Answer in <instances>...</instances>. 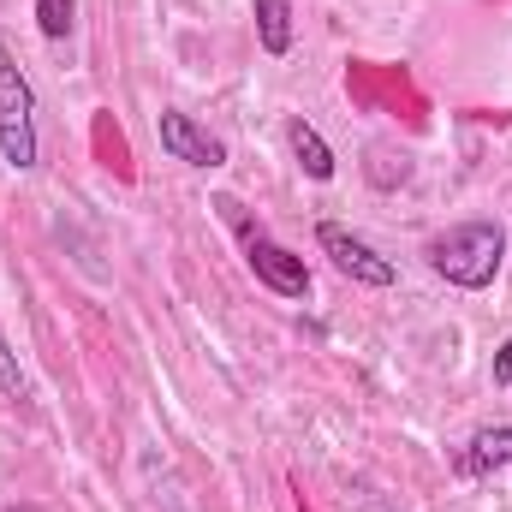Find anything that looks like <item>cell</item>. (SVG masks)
Listing matches in <instances>:
<instances>
[{"label": "cell", "instance_id": "cell-1", "mask_svg": "<svg viewBox=\"0 0 512 512\" xmlns=\"http://www.w3.org/2000/svg\"><path fill=\"white\" fill-rule=\"evenodd\" d=\"M501 262H507V233H501V221H459V227H447V233L429 245V268H435L447 286H459V292L495 286Z\"/></svg>", "mask_w": 512, "mask_h": 512}, {"label": "cell", "instance_id": "cell-2", "mask_svg": "<svg viewBox=\"0 0 512 512\" xmlns=\"http://www.w3.org/2000/svg\"><path fill=\"white\" fill-rule=\"evenodd\" d=\"M0 161L12 173H30L42 161V131H36V90L24 66L0 48Z\"/></svg>", "mask_w": 512, "mask_h": 512}, {"label": "cell", "instance_id": "cell-3", "mask_svg": "<svg viewBox=\"0 0 512 512\" xmlns=\"http://www.w3.org/2000/svg\"><path fill=\"white\" fill-rule=\"evenodd\" d=\"M215 209L239 227V239H245V262H251V274L274 292V298H304V292H310V268H304V256H292L280 239H268L262 227H251V221H245V209H239L233 197H221Z\"/></svg>", "mask_w": 512, "mask_h": 512}, {"label": "cell", "instance_id": "cell-4", "mask_svg": "<svg viewBox=\"0 0 512 512\" xmlns=\"http://www.w3.org/2000/svg\"><path fill=\"white\" fill-rule=\"evenodd\" d=\"M316 245L334 256V268H340L346 280H358V286H393V280H399L393 256H382L370 239H358V233L340 227V221H322V227H316Z\"/></svg>", "mask_w": 512, "mask_h": 512}, {"label": "cell", "instance_id": "cell-5", "mask_svg": "<svg viewBox=\"0 0 512 512\" xmlns=\"http://www.w3.org/2000/svg\"><path fill=\"white\" fill-rule=\"evenodd\" d=\"M155 137H161V149L173 155V161H185V167H221L227 161V143L221 137H209V131L197 126L191 114H179V108H161V120H155Z\"/></svg>", "mask_w": 512, "mask_h": 512}, {"label": "cell", "instance_id": "cell-6", "mask_svg": "<svg viewBox=\"0 0 512 512\" xmlns=\"http://www.w3.org/2000/svg\"><path fill=\"white\" fill-rule=\"evenodd\" d=\"M459 471H465V477L512 471V423H489V429H477V435L459 447Z\"/></svg>", "mask_w": 512, "mask_h": 512}, {"label": "cell", "instance_id": "cell-7", "mask_svg": "<svg viewBox=\"0 0 512 512\" xmlns=\"http://www.w3.org/2000/svg\"><path fill=\"white\" fill-rule=\"evenodd\" d=\"M286 143H292V155H298V167L316 179V185H328L334 179V149H328V137L310 126L304 114L298 120H286Z\"/></svg>", "mask_w": 512, "mask_h": 512}, {"label": "cell", "instance_id": "cell-8", "mask_svg": "<svg viewBox=\"0 0 512 512\" xmlns=\"http://www.w3.org/2000/svg\"><path fill=\"white\" fill-rule=\"evenodd\" d=\"M256 12V42H262V54H292V0H251Z\"/></svg>", "mask_w": 512, "mask_h": 512}, {"label": "cell", "instance_id": "cell-9", "mask_svg": "<svg viewBox=\"0 0 512 512\" xmlns=\"http://www.w3.org/2000/svg\"><path fill=\"white\" fill-rule=\"evenodd\" d=\"M72 24H78V0H36V30L48 42H66Z\"/></svg>", "mask_w": 512, "mask_h": 512}, {"label": "cell", "instance_id": "cell-10", "mask_svg": "<svg viewBox=\"0 0 512 512\" xmlns=\"http://www.w3.org/2000/svg\"><path fill=\"white\" fill-rule=\"evenodd\" d=\"M0 399H6V405H30V382H24V370H18L6 334H0Z\"/></svg>", "mask_w": 512, "mask_h": 512}, {"label": "cell", "instance_id": "cell-11", "mask_svg": "<svg viewBox=\"0 0 512 512\" xmlns=\"http://www.w3.org/2000/svg\"><path fill=\"white\" fill-rule=\"evenodd\" d=\"M495 387H507V393H512V340L495 352Z\"/></svg>", "mask_w": 512, "mask_h": 512}]
</instances>
